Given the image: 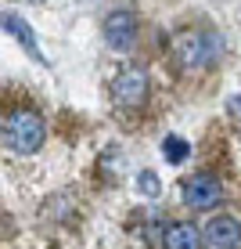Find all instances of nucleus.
Instances as JSON below:
<instances>
[{"mask_svg":"<svg viewBox=\"0 0 241 249\" xmlns=\"http://www.w3.org/2000/svg\"><path fill=\"white\" fill-rule=\"evenodd\" d=\"M0 137H4V144L11 152H18V156H32V152L44 148L47 126H44V119L32 112V108H15V112H7L4 123H0Z\"/></svg>","mask_w":241,"mask_h":249,"instance_id":"obj_1","label":"nucleus"},{"mask_svg":"<svg viewBox=\"0 0 241 249\" xmlns=\"http://www.w3.org/2000/svg\"><path fill=\"white\" fill-rule=\"evenodd\" d=\"M173 58L184 69H209L220 58V40L212 33H180L173 40Z\"/></svg>","mask_w":241,"mask_h":249,"instance_id":"obj_2","label":"nucleus"},{"mask_svg":"<svg viewBox=\"0 0 241 249\" xmlns=\"http://www.w3.org/2000/svg\"><path fill=\"white\" fill-rule=\"evenodd\" d=\"M144 98H148V72L141 65H126L112 80V101L119 108H141Z\"/></svg>","mask_w":241,"mask_h":249,"instance_id":"obj_3","label":"nucleus"},{"mask_svg":"<svg viewBox=\"0 0 241 249\" xmlns=\"http://www.w3.org/2000/svg\"><path fill=\"white\" fill-rule=\"evenodd\" d=\"M223 199V184L212 174H194L191 181H184V206L191 210H212Z\"/></svg>","mask_w":241,"mask_h":249,"instance_id":"obj_4","label":"nucleus"},{"mask_svg":"<svg viewBox=\"0 0 241 249\" xmlns=\"http://www.w3.org/2000/svg\"><path fill=\"white\" fill-rule=\"evenodd\" d=\"M105 40L112 51H130L137 40V15L130 7H119L105 18Z\"/></svg>","mask_w":241,"mask_h":249,"instance_id":"obj_5","label":"nucleus"},{"mask_svg":"<svg viewBox=\"0 0 241 249\" xmlns=\"http://www.w3.org/2000/svg\"><path fill=\"white\" fill-rule=\"evenodd\" d=\"M205 242L212 249H241V224L234 217H216L205 228Z\"/></svg>","mask_w":241,"mask_h":249,"instance_id":"obj_6","label":"nucleus"},{"mask_svg":"<svg viewBox=\"0 0 241 249\" xmlns=\"http://www.w3.org/2000/svg\"><path fill=\"white\" fill-rule=\"evenodd\" d=\"M205 235L198 231L191 220H177L162 231V249H202Z\"/></svg>","mask_w":241,"mask_h":249,"instance_id":"obj_7","label":"nucleus"},{"mask_svg":"<svg viewBox=\"0 0 241 249\" xmlns=\"http://www.w3.org/2000/svg\"><path fill=\"white\" fill-rule=\"evenodd\" d=\"M0 25H4L7 33H15V40H18V44L29 51L32 58H36V62H47L44 58V51H40V44H36V33H32V25L25 22V18H18V15L15 11H4L0 15Z\"/></svg>","mask_w":241,"mask_h":249,"instance_id":"obj_8","label":"nucleus"},{"mask_svg":"<svg viewBox=\"0 0 241 249\" xmlns=\"http://www.w3.org/2000/svg\"><path fill=\"white\" fill-rule=\"evenodd\" d=\"M162 152H166L169 162H184L191 156V144H187L184 137H166V141H162Z\"/></svg>","mask_w":241,"mask_h":249,"instance_id":"obj_9","label":"nucleus"},{"mask_svg":"<svg viewBox=\"0 0 241 249\" xmlns=\"http://www.w3.org/2000/svg\"><path fill=\"white\" fill-rule=\"evenodd\" d=\"M137 184H141V192H144V195H148V199H155V195H159V192H162V188H159V177H155V174H151V170H144V174H141V177H137Z\"/></svg>","mask_w":241,"mask_h":249,"instance_id":"obj_10","label":"nucleus"},{"mask_svg":"<svg viewBox=\"0 0 241 249\" xmlns=\"http://www.w3.org/2000/svg\"><path fill=\"white\" fill-rule=\"evenodd\" d=\"M234 108H238V112H241V94H238V98H234Z\"/></svg>","mask_w":241,"mask_h":249,"instance_id":"obj_11","label":"nucleus"},{"mask_svg":"<svg viewBox=\"0 0 241 249\" xmlns=\"http://www.w3.org/2000/svg\"><path fill=\"white\" fill-rule=\"evenodd\" d=\"M32 4H44V0H32Z\"/></svg>","mask_w":241,"mask_h":249,"instance_id":"obj_12","label":"nucleus"}]
</instances>
